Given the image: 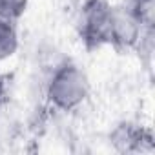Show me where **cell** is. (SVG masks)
<instances>
[{
	"label": "cell",
	"mask_w": 155,
	"mask_h": 155,
	"mask_svg": "<svg viewBox=\"0 0 155 155\" xmlns=\"http://www.w3.org/2000/svg\"><path fill=\"white\" fill-rule=\"evenodd\" d=\"M29 0H0V18L18 22L28 11Z\"/></svg>",
	"instance_id": "cell-6"
},
{
	"label": "cell",
	"mask_w": 155,
	"mask_h": 155,
	"mask_svg": "<svg viewBox=\"0 0 155 155\" xmlns=\"http://www.w3.org/2000/svg\"><path fill=\"white\" fill-rule=\"evenodd\" d=\"M110 144L119 153H151L155 150V139L151 128L122 120L110 131Z\"/></svg>",
	"instance_id": "cell-3"
},
{
	"label": "cell",
	"mask_w": 155,
	"mask_h": 155,
	"mask_svg": "<svg viewBox=\"0 0 155 155\" xmlns=\"http://www.w3.org/2000/svg\"><path fill=\"white\" fill-rule=\"evenodd\" d=\"M117 6L110 0H84L77 15V35L86 51L113 48Z\"/></svg>",
	"instance_id": "cell-2"
},
{
	"label": "cell",
	"mask_w": 155,
	"mask_h": 155,
	"mask_svg": "<svg viewBox=\"0 0 155 155\" xmlns=\"http://www.w3.org/2000/svg\"><path fill=\"white\" fill-rule=\"evenodd\" d=\"M18 49V29L17 22L0 18V62L11 58Z\"/></svg>",
	"instance_id": "cell-5"
},
{
	"label": "cell",
	"mask_w": 155,
	"mask_h": 155,
	"mask_svg": "<svg viewBox=\"0 0 155 155\" xmlns=\"http://www.w3.org/2000/svg\"><path fill=\"white\" fill-rule=\"evenodd\" d=\"M6 77L0 73V106L4 104V101H6Z\"/></svg>",
	"instance_id": "cell-7"
},
{
	"label": "cell",
	"mask_w": 155,
	"mask_h": 155,
	"mask_svg": "<svg viewBox=\"0 0 155 155\" xmlns=\"http://www.w3.org/2000/svg\"><path fill=\"white\" fill-rule=\"evenodd\" d=\"M90 95V81L84 69L66 58L55 66L46 84V101L57 111H73Z\"/></svg>",
	"instance_id": "cell-1"
},
{
	"label": "cell",
	"mask_w": 155,
	"mask_h": 155,
	"mask_svg": "<svg viewBox=\"0 0 155 155\" xmlns=\"http://www.w3.org/2000/svg\"><path fill=\"white\" fill-rule=\"evenodd\" d=\"M122 6L144 29H155V0H124Z\"/></svg>",
	"instance_id": "cell-4"
}]
</instances>
